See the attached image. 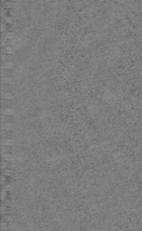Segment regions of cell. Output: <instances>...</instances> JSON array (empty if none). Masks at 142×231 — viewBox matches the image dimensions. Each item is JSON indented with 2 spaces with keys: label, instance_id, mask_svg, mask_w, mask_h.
Returning a JSON list of instances; mask_svg holds the SVG:
<instances>
[{
  "label": "cell",
  "instance_id": "52a82bcc",
  "mask_svg": "<svg viewBox=\"0 0 142 231\" xmlns=\"http://www.w3.org/2000/svg\"><path fill=\"white\" fill-rule=\"evenodd\" d=\"M13 159L12 155H10V153H4L1 154V160L4 161H10Z\"/></svg>",
  "mask_w": 142,
  "mask_h": 231
},
{
  "label": "cell",
  "instance_id": "7c38bea8",
  "mask_svg": "<svg viewBox=\"0 0 142 231\" xmlns=\"http://www.w3.org/2000/svg\"><path fill=\"white\" fill-rule=\"evenodd\" d=\"M1 76H2V77H10V76H11V72H10V71H7V70H2V71H1Z\"/></svg>",
  "mask_w": 142,
  "mask_h": 231
},
{
  "label": "cell",
  "instance_id": "9a60e30c",
  "mask_svg": "<svg viewBox=\"0 0 142 231\" xmlns=\"http://www.w3.org/2000/svg\"><path fill=\"white\" fill-rule=\"evenodd\" d=\"M6 37L8 39H12L13 37V35H12V33H8L7 35H6Z\"/></svg>",
  "mask_w": 142,
  "mask_h": 231
},
{
  "label": "cell",
  "instance_id": "2e32d148",
  "mask_svg": "<svg viewBox=\"0 0 142 231\" xmlns=\"http://www.w3.org/2000/svg\"><path fill=\"white\" fill-rule=\"evenodd\" d=\"M6 21L7 22H8V23H10V22H12V20H11V19H10V18H8H8H6Z\"/></svg>",
  "mask_w": 142,
  "mask_h": 231
},
{
  "label": "cell",
  "instance_id": "4fadbf2b",
  "mask_svg": "<svg viewBox=\"0 0 142 231\" xmlns=\"http://www.w3.org/2000/svg\"><path fill=\"white\" fill-rule=\"evenodd\" d=\"M12 67H13V64L12 62H7L3 63L2 67H3V69H11V68H12Z\"/></svg>",
  "mask_w": 142,
  "mask_h": 231
},
{
  "label": "cell",
  "instance_id": "6da1fadb",
  "mask_svg": "<svg viewBox=\"0 0 142 231\" xmlns=\"http://www.w3.org/2000/svg\"><path fill=\"white\" fill-rule=\"evenodd\" d=\"M14 117L12 115H2L1 116V123H13Z\"/></svg>",
  "mask_w": 142,
  "mask_h": 231
},
{
  "label": "cell",
  "instance_id": "ba28073f",
  "mask_svg": "<svg viewBox=\"0 0 142 231\" xmlns=\"http://www.w3.org/2000/svg\"><path fill=\"white\" fill-rule=\"evenodd\" d=\"M2 115H13V110L12 108H1Z\"/></svg>",
  "mask_w": 142,
  "mask_h": 231
},
{
  "label": "cell",
  "instance_id": "8fae6325",
  "mask_svg": "<svg viewBox=\"0 0 142 231\" xmlns=\"http://www.w3.org/2000/svg\"><path fill=\"white\" fill-rule=\"evenodd\" d=\"M1 145H10L12 146L13 144V140L10 138H2L1 141Z\"/></svg>",
  "mask_w": 142,
  "mask_h": 231
},
{
  "label": "cell",
  "instance_id": "5b68a950",
  "mask_svg": "<svg viewBox=\"0 0 142 231\" xmlns=\"http://www.w3.org/2000/svg\"><path fill=\"white\" fill-rule=\"evenodd\" d=\"M13 91V88L10 84H3L1 85V93L5 92H12Z\"/></svg>",
  "mask_w": 142,
  "mask_h": 231
},
{
  "label": "cell",
  "instance_id": "7a4b0ae2",
  "mask_svg": "<svg viewBox=\"0 0 142 231\" xmlns=\"http://www.w3.org/2000/svg\"><path fill=\"white\" fill-rule=\"evenodd\" d=\"M1 104L2 108H12L13 106V102L12 99H2Z\"/></svg>",
  "mask_w": 142,
  "mask_h": 231
},
{
  "label": "cell",
  "instance_id": "9c48e42d",
  "mask_svg": "<svg viewBox=\"0 0 142 231\" xmlns=\"http://www.w3.org/2000/svg\"><path fill=\"white\" fill-rule=\"evenodd\" d=\"M1 98L2 99H13L14 96L11 92H5L1 93Z\"/></svg>",
  "mask_w": 142,
  "mask_h": 231
},
{
  "label": "cell",
  "instance_id": "5bb4252c",
  "mask_svg": "<svg viewBox=\"0 0 142 231\" xmlns=\"http://www.w3.org/2000/svg\"><path fill=\"white\" fill-rule=\"evenodd\" d=\"M4 52L7 54H12V52H13V49H12V47H6V50H5Z\"/></svg>",
  "mask_w": 142,
  "mask_h": 231
},
{
  "label": "cell",
  "instance_id": "30bf717a",
  "mask_svg": "<svg viewBox=\"0 0 142 231\" xmlns=\"http://www.w3.org/2000/svg\"><path fill=\"white\" fill-rule=\"evenodd\" d=\"M12 78H11L10 77H2L1 82V84H12Z\"/></svg>",
  "mask_w": 142,
  "mask_h": 231
},
{
  "label": "cell",
  "instance_id": "277c9868",
  "mask_svg": "<svg viewBox=\"0 0 142 231\" xmlns=\"http://www.w3.org/2000/svg\"><path fill=\"white\" fill-rule=\"evenodd\" d=\"M12 152V148L10 145H1V154L4 153H11Z\"/></svg>",
  "mask_w": 142,
  "mask_h": 231
},
{
  "label": "cell",
  "instance_id": "3957f363",
  "mask_svg": "<svg viewBox=\"0 0 142 231\" xmlns=\"http://www.w3.org/2000/svg\"><path fill=\"white\" fill-rule=\"evenodd\" d=\"M1 138H10V139H12V132L11 131V130H1Z\"/></svg>",
  "mask_w": 142,
  "mask_h": 231
},
{
  "label": "cell",
  "instance_id": "8992f818",
  "mask_svg": "<svg viewBox=\"0 0 142 231\" xmlns=\"http://www.w3.org/2000/svg\"><path fill=\"white\" fill-rule=\"evenodd\" d=\"M14 125L12 123H1V128L4 130H12L13 129Z\"/></svg>",
  "mask_w": 142,
  "mask_h": 231
}]
</instances>
